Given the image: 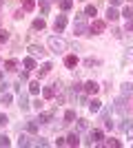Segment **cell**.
<instances>
[{
    "label": "cell",
    "mask_w": 133,
    "mask_h": 148,
    "mask_svg": "<svg viewBox=\"0 0 133 148\" xmlns=\"http://www.w3.org/2000/svg\"><path fill=\"white\" fill-rule=\"evenodd\" d=\"M33 29H36V31H42L44 29V20L42 18H36V20H33Z\"/></svg>",
    "instance_id": "26"
},
{
    "label": "cell",
    "mask_w": 133,
    "mask_h": 148,
    "mask_svg": "<svg viewBox=\"0 0 133 148\" xmlns=\"http://www.w3.org/2000/svg\"><path fill=\"white\" fill-rule=\"evenodd\" d=\"M76 64H78V58L76 56H67V58H64V66H67V69H73Z\"/></svg>",
    "instance_id": "15"
},
{
    "label": "cell",
    "mask_w": 133,
    "mask_h": 148,
    "mask_svg": "<svg viewBox=\"0 0 133 148\" xmlns=\"http://www.w3.org/2000/svg\"><path fill=\"white\" fill-rule=\"evenodd\" d=\"M73 33L76 36H89V27L84 25V20H78L76 25H73Z\"/></svg>",
    "instance_id": "4"
},
{
    "label": "cell",
    "mask_w": 133,
    "mask_h": 148,
    "mask_svg": "<svg viewBox=\"0 0 133 148\" xmlns=\"http://www.w3.org/2000/svg\"><path fill=\"white\" fill-rule=\"evenodd\" d=\"M0 146H9V137H7V135H0Z\"/></svg>",
    "instance_id": "36"
},
{
    "label": "cell",
    "mask_w": 133,
    "mask_h": 148,
    "mask_svg": "<svg viewBox=\"0 0 133 148\" xmlns=\"http://www.w3.org/2000/svg\"><path fill=\"white\" fill-rule=\"evenodd\" d=\"M100 108H102L100 99H91V102H89V111H91V113H100Z\"/></svg>",
    "instance_id": "13"
},
{
    "label": "cell",
    "mask_w": 133,
    "mask_h": 148,
    "mask_svg": "<svg viewBox=\"0 0 133 148\" xmlns=\"http://www.w3.org/2000/svg\"><path fill=\"white\" fill-rule=\"evenodd\" d=\"M71 7H73V0H60V9L62 11H69Z\"/></svg>",
    "instance_id": "24"
},
{
    "label": "cell",
    "mask_w": 133,
    "mask_h": 148,
    "mask_svg": "<svg viewBox=\"0 0 133 148\" xmlns=\"http://www.w3.org/2000/svg\"><path fill=\"white\" fill-rule=\"evenodd\" d=\"M2 104H11V95L9 93H2Z\"/></svg>",
    "instance_id": "38"
},
{
    "label": "cell",
    "mask_w": 133,
    "mask_h": 148,
    "mask_svg": "<svg viewBox=\"0 0 133 148\" xmlns=\"http://www.w3.org/2000/svg\"><path fill=\"white\" fill-rule=\"evenodd\" d=\"M29 80V73H27V71H22V73H20V82H27Z\"/></svg>",
    "instance_id": "39"
},
{
    "label": "cell",
    "mask_w": 133,
    "mask_h": 148,
    "mask_svg": "<svg viewBox=\"0 0 133 148\" xmlns=\"http://www.w3.org/2000/svg\"><path fill=\"white\" fill-rule=\"evenodd\" d=\"M18 104H20V108H22V111H29V99H27V95L25 93H20V97H18Z\"/></svg>",
    "instance_id": "12"
},
{
    "label": "cell",
    "mask_w": 133,
    "mask_h": 148,
    "mask_svg": "<svg viewBox=\"0 0 133 148\" xmlns=\"http://www.w3.org/2000/svg\"><path fill=\"white\" fill-rule=\"evenodd\" d=\"M9 122V119H7V115H2V113H0V124H7Z\"/></svg>",
    "instance_id": "44"
},
{
    "label": "cell",
    "mask_w": 133,
    "mask_h": 148,
    "mask_svg": "<svg viewBox=\"0 0 133 148\" xmlns=\"http://www.w3.org/2000/svg\"><path fill=\"white\" fill-rule=\"evenodd\" d=\"M104 31V22L102 20H93L91 27H89V33H102Z\"/></svg>",
    "instance_id": "5"
},
{
    "label": "cell",
    "mask_w": 133,
    "mask_h": 148,
    "mask_svg": "<svg viewBox=\"0 0 133 148\" xmlns=\"http://www.w3.org/2000/svg\"><path fill=\"white\" fill-rule=\"evenodd\" d=\"M29 53H31V58H44L47 51H44L42 47H38V44H31V47H29Z\"/></svg>",
    "instance_id": "7"
},
{
    "label": "cell",
    "mask_w": 133,
    "mask_h": 148,
    "mask_svg": "<svg viewBox=\"0 0 133 148\" xmlns=\"http://www.w3.org/2000/svg\"><path fill=\"white\" fill-rule=\"evenodd\" d=\"M16 69H18V62L16 60H7L5 62V71H16Z\"/></svg>",
    "instance_id": "22"
},
{
    "label": "cell",
    "mask_w": 133,
    "mask_h": 148,
    "mask_svg": "<svg viewBox=\"0 0 133 148\" xmlns=\"http://www.w3.org/2000/svg\"><path fill=\"white\" fill-rule=\"evenodd\" d=\"M29 91H31L33 95H38V93H40V82H31V86H29Z\"/></svg>",
    "instance_id": "29"
},
{
    "label": "cell",
    "mask_w": 133,
    "mask_h": 148,
    "mask_svg": "<svg viewBox=\"0 0 133 148\" xmlns=\"http://www.w3.org/2000/svg\"><path fill=\"white\" fill-rule=\"evenodd\" d=\"M84 13H87V16H95L98 11H95V7H93V5H89L87 9H84Z\"/></svg>",
    "instance_id": "35"
},
{
    "label": "cell",
    "mask_w": 133,
    "mask_h": 148,
    "mask_svg": "<svg viewBox=\"0 0 133 148\" xmlns=\"http://www.w3.org/2000/svg\"><path fill=\"white\" fill-rule=\"evenodd\" d=\"M64 27H67V16H58L56 22H53V29H56V33H60Z\"/></svg>",
    "instance_id": "6"
},
{
    "label": "cell",
    "mask_w": 133,
    "mask_h": 148,
    "mask_svg": "<svg viewBox=\"0 0 133 148\" xmlns=\"http://www.w3.org/2000/svg\"><path fill=\"white\" fill-rule=\"evenodd\" d=\"M71 88H73V93H78V91H82V88H84V84H80V82H73V86H71Z\"/></svg>",
    "instance_id": "37"
},
{
    "label": "cell",
    "mask_w": 133,
    "mask_h": 148,
    "mask_svg": "<svg viewBox=\"0 0 133 148\" xmlns=\"http://www.w3.org/2000/svg\"><path fill=\"white\" fill-rule=\"evenodd\" d=\"M73 119H76V111H67L64 113V124H71Z\"/></svg>",
    "instance_id": "25"
},
{
    "label": "cell",
    "mask_w": 133,
    "mask_h": 148,
    "mask_svg": "<svg viewBox=\"0 0 133 148\" xmlns=\"http://www.w3.org/2000/svg\"><path fill=\"white\" fill-rule=\"evenodd\" d=\"M122 95L131 97V95H133V84H129V82H127V84H122Z\"/></svg>",
    "instance_id": "19"
},
{
    "label": "cell",
    "mask_w": 133,
    "mask_h": 148,
    "mask_svg": "<svg viewBox=\"0 0 133 148\" xmlns=\"http://www.w3.org/2000/svg\"><path fill=\"white\" fill-rule=\"evenodd\" d=\"M22 66L31 71V69H36V60H33V58H25V60H22Z\"/></svg>",
    "instance_id": "18"
},
{
    "label": "cell",
    "mask_w": 133,
    "mask_h": 148,
    "mask_svg": "<svg viewBox=\"0 0 133 148\" xmlns=\"http://www.w3.org/2000/svg\"><path fill=\"white\" fill-rule=\"evenodd\" d=\"M49 49L53 51V53H64L67 51V42L64 40H60V38H49Z\"/></svg>",
    "instance_id": "1"
},
{
    "label": "cell",
    "mask_w": 133,
    "mask_h": 148,
    "mask_svg": "<svg viewBox=\"0 0 133 148\" xmlns=\"http://www.w3.org/2000/svg\"><path fill=\"white\" fill-rule=\"evenodd\" d=\"M60 86H62V84H60V82H53V84H51V86H44V97L47 99H51V97H56V93L60 91Z\"/></svg>",
    "instance_id": "2"
},
{
    "label": "cell",
    "mask_w": 133,
    "mask_h": 148,
    "mask_svg": "<svg viewBox=\"0 0 133 148\" xmlns=\"http://www.w3.org/2000/svg\"><path fill=\"white\" fill-rule=\"evenodd\" d=\"M122 16H124L127 20H131V18H133V9H131V7H127V9L122 11Z\"/></svg>",
    "instance_id": "33"
},
{
    "label": "cell",
    "mask_w": 133,
    "mask_h": 148,
    "mask_svg": "<svg viewBox=\"0 0 133 148\" xmlns=\"http://www.w3.org/2000/svg\"><path fill=\"white\" fill-rule=\"evenodd\" d=\"M118 18H120V13L115 11L113 7H109L107 9V20H118Z\"/></svg>",
    "instance_id": "17"
},
{
    "label": "cell",
    "mask_w": 133,
    "mask_h": 148,
    "mask_svg": "<svg viewBox=\"0 0 133 148\" xmlns=\"http://www.w3.org/2000/svg\"><path fill=\"white\" fill-rule=\"evenodd\" d=\"M27 130H29V133H36V130H38V119H29V122H27Z\"/></svg>",
    "instance_id": "20"
},
{
    "label": "cell",
    "mask_w": 133,
    "mask_h": 148,
    "mask_svg": "<svg viewBox=\"0 0 133 148\" xmlns=\"http://www.w3.org/2000/svg\"><path fill=\"white\" fill-rule=\"evenodd\" d=\"M47 11H49V0H42V5H40V13L47 16Z\"/></svg>",
    "instance_id": "30"
},
{
    "label": "cell",
    "mask_w": 133,
    "mask_h": 148,
    "mask_svg": "<svg viewBox=\"0 0 133 148\" xmlns=\"http://www.w3.org/2000/svg\"><path fill=\"white\" fill-rule=\"evenodd\" d=\"M33 7H36V2H33V0H22V9H25V11H31Z\"/></svg>",
    "instance_id": "27"
},
{
    "label": "cell",
    "mask_w": 133,
    "mask_h": 148,
    "mask_svg": "<svg viewBox=\"0 0 133 148\" xmlns=\"http://www.w3.org/2000/svg\"><path fill=\"white\" fill-rule=\"evenodd\" d=\"M49 2H53V0H49Z\"/></svg>",
    "instance_id": "48"
},
{
    "label": "cell",
    "mask_w": 133,
    "mask_h": 148,
    "mask_svg": "<svg viewBox=\"0 0 133 148\" xmlns=\"http://www.w3.org/2000/svg\"><path fill=\"white\" fill-rule=\"evenodd\" d=\"M0 82H2V71H0Z\"/></svg>",
    "instance_id": "46"
},
{
    "label": "cell",
    "mask_w": 133,
    "mask_h": 148,
    "mask_svg": "<svg viewBox=\"0 0 133 148\" xmlns=\"http://www.w3.org/2000/svg\"><path fill=\"white\" fill-rule=\"evenodd\" d=\"M104 146H109V148H120L122 144L118 142V139H113V137H111V139H107V144H104Z\"/></svg>",
    "instance_id": "28"
},
{
    "label": "cell",
    "mask_w": 133,
    "mask_h": 148,
    "mask_svg": "<svg viewBox=\"0 0 133 148\" xmlns=\"http://www.w3.org/2000/svg\"><path fill=\"white\" fill-rule=\"evenodd\" d=\"M113 111L120 113V115H127V99H124V97H118L113 102Z\"/></svg>",
    "instance_id": "3"
},
{
    "label": "cell",
    "mask_w": 133,
    "mask_h": 148,
    "mask_svg": "<svg viewBox=\"0 0 133 148\" xmlns=\"http://www.w3.org/2000/svg\"><path fill=\"white\" fill-rule=\"evenodd\" d=\"M33 146H49V142H47V139H42V137H40V139H36V142H33Z\"/></svg>",
    "instance_id": "34"
},
{
    "label": "cell",
    "mask_w": 133,
    "mask_h": 148,
    "mask_svg": "<svg viewBox=\"0 0 133 148\" xmlns=\"http://www.w3.org/2000/svg\"><path fill=\"white\" fill-rule=\"evenodd\" d=\"M67 144H69V146H78V144H80V135H78V133H71V135L67 137Z\"/></svg>",
    "instance_id": "16"
},
{
    "label": "cell",
    "mask_w": 133,
    "mask_h": 148,
    "mask_svg": "<svg viewBox=\"0 0 133 148\" xmlns=\"http://www.w3.org/2000/svg\"><path fill=\"white\" fill-rule=\"evenodd\" d=\"M78 128H80V130H87L89 128V122H87V119H78Z\"/></svg>",
    "instance_id": "32"
},
{
    "label": "cell",
    "mask_w": 133,
    "mask_h": 148,
    "mask_svg": "<svg viewBox=\"0 0 133 148\" xmlns=\"http://www.w3.org/2000/svg\"><path fill=\"white\" fill-rule=\"evenodd\" d=\"M51 69H53V66H51V62H44L42 66H40V71H38V75H40V80H42L44 75H49V73H51Z\"/></svg>",
    "instance_id": "10"
},
{
    "label": "cell",
    "mask_w": 133,
    "mask_h": 148,
    "mask_svg": "<svg viewBox=\"0 0 133 148\" xmlns=\"http://www.w3.org/2000/svg\"><path fill=\"white\" fill-rule=\"evenodd\" d=\"M89 137H91V142H93V144H100L102 139H104V133H102V130H98V128H93Z\"/></svg>",
    "instance_id": "8"
},
{
    "label": "cell",
    "mask_w": 133,
    "mask_h": 148,
    "mask_svg": "<svg viewBox=\"0 0 133 148\" xmlns=\"http://www.w3.org/2000/svg\"><path fill=\"white\" fill-rule=\"evenodd\" d=\"M84 91H87V93H89V95H95V93L100 91V86H98V84H95V82H93V80H89V82H87V84H84Z\"/></svg>",
    "instance_id": "9"
},
{
    "label": "cell",
    "mask_w": 133,
    "mask_h": 148,
    "mask_svg": "<svg viewBox=\"0 0 133 148\" xmlns=\"http://www.w3.org/2000/svg\"><path fill=\"white\" fill-rule=\"evenodd\" d=\"M120 128L124 130V133H129V130H133V122H131V119H124V122L120 124Z\"/></svg>",
    "instance_id": "23"
},
{
    "label": "cell",
    "mask_w": 133,
    "mask_h": 148,
    "mask_svg": "<svg viewBox=\"0 0 133 148\" xmlns=\"http://www.w3.org/2000/svg\"><path fill=\"white\" fill-rule=\"evenodd\" d=\"M7 40H9V31L0 29V44H2V42H7Z\"/></svg>",
    "instance_id": "31"
},
{
    "label": "cell",
    "mask_w": 133,
    "mask_h": 148,
    "mask_svg": "<svg viewBox=\"0 0 133 148\" xmlns=\"http://www.w3.org/2000/svg\"><path fill=\"white\" fill-rule=\"evenodd\" d=\"M33 106H36L38 111H42V102H40V99H36V102H33Z\"/></svg>",
    "instance_id": "42"
},
{
    "label": "cell",
    "mask_w": 133,
    "mask_h": 148,
    "mask_svg": "<svg viewBox=\"0 0 133 148\" xmlns=\"http://www.w3.org/2000/svg\"><path fill=\"white\" fill-rule=\"evenodd\" d=\"M111 111H113V108H111V106H104V108H100L102 122H104V119H109V117H111Z\"/></svg>",
    "instance_id": "21"
},
{
    "label": "cell",
    "mask_w": 133,
    "mask_h": 148,
    "mask_svg": "<svg viewBox=\"0 0 133 148\" xmlns=\"http://www.w3.org/2000/svg\"><path fill=\"white\" fill-rule=\"evenodd\" d=\"M51 119H53V111H49V113H40V117H38V124H49Z\"/></svg>",
    "instance_id": "11"
},
{
    "label": "cell",
    "mask_w": 133,
    "mask_h": 148,
    "mask_svg": "<svg viewBox=\"0 0 133 148\" xmlns=\"http://www.w3.org/2000/svg\"><path fill=\"white\" fill-rule=\"evenodd\" d=\"M84 64H87V66H93V64H98V60H91V58H89V60H84Z\"/></svg>",
    "instance_id": "40"
},
{
    "label": "cell",
    "mask_w": 133,
    "mask_h": 148,
    "mask_svg": "<svg viewBox=\"0 0 133 148\" xmlns=\"http://www.w3.org/2000/svg\"><path fill=\"white\" fill-rule=\"evenodd\" d=\"M33 142H36V139H31V137H27V135H20L18 146H20V148H22V146H33Z\"/></svg>",
    "instance_id": "14"
},
{
    "label": "cell",
    "mask_w": 133,
    "mask_h": 148,
    "mask_svg": "<svg viewBox=\"0 0 133 148\" xmlns=\"http://www.w3.org/2000/svg\"><path fill=\"white\" fill-rule=\"evenodd\" d=\"M0 5H2V0H0Z\"/></svg>",
    "instance_id": "47"
},
{
    "label": "cell",
    "mask_w": 133,
    "mask_h": 148,
    "mask_svg": "<svg viewBox=\"0 0 133 148\" xmlns=\"http://www.w3.org/2000/svg\"><path fill=\"white\" fill-rule=\"evenodd\" d=\"M111 5H113V7H118V5H122V0H111Z\"/></svg>",
    "instance_id": "45"
},
{
    "label": "cell",
    "mask_w": 133,
    "mask_h": 148,
    "mask_svg": "<svg viewBox=\"0 0 133 148\" xmlns=\"http://www.w3.org/2000/svg\"><path fill=\"white\" fill-rule=\"evenodd\" d=\"M64 144H67V139H62V137H58V139H56V146H64Z\"/></svg>",
    "instance_id": "41"
},
{
    "label": "cell",
    "mask_w": 133,
    "mask_h": 148,
    "mask_svg": "<svg viewBox=\"0 0 133 148\" xmlns=\"http://www.w3.org/2000/svg\"><path fill=\"white\" fill-rule=\"evenodd\" d=\"M127 31H133V18L127 20Z\"/></svg>",
    "instance_id": "43"
}]
</instances>
